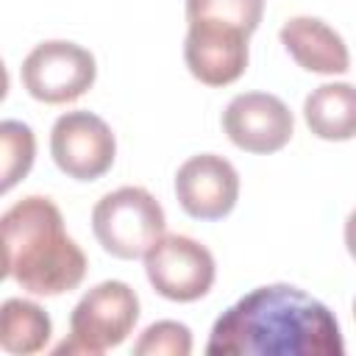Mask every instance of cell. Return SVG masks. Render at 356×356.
Here are the masks:
<instances>
[{
  "label": "cell",
  "mask_w": 356,
  "mask_h": 356,
  "mask_svg": "<svg viewBox=\"0 0 356 356\" xmlns=\"http://www.w3.org/2000/svg\"><path fill=\"white\" fill-rule=\"evenodd\" d=\"M3 275L25 292L56 298L75 289L86 275V256L67 234L58 206L44 195H28L0 217Z\"/></svg>",
  "instance_id": "7a4b0ae2"
},
{
  "label": "cell",
  "mask_w": 356,
  "mask_h": 356,
  "mask_svg": "<svg viewBox=\"0 0 356 356\" xmlns=\"http://www.w3.org/2000/svg\"><path fill=\"white\" fill-rule=\"evenodd\" d=\"M50 156L67 178L97 181L114 164L117 139L103 117L92 111H64L50 131Z\"/></svg>",
  "instance_id": "52a82bcc"
},
{
  "label": "cell",
  "mask_w": 356,
  "mask_h": 356,
  "mask_svg": "<svg viewBox=\"0 0 356 356\" xmlns=\"http://www.w3.org/2000/svg\"><path fill=\"white\" fill-rule=\"evenodd\" d=\"M50 314L25 298H8L0 309V345L14 356H31L50 342Z\"/></svg>",
  "instance_id": "4fadbf2b"
},
{
  "label": "cell",
  "mask_w": 356,
  "mask_h": 356,
  "mask_svg": "<svg viewBox=\"0 0 356 356\" xmlns=\"http://www.w3.org/2000/svg\"><path fill=\"white\" fill-rule=\"evenodd\" d=\"M248 39L250 33L236 25L217 19H192L186 22L184 39L186 70L206 86H228L248 70Z\"/></svg>",
  "instance_id": "ba28073f"
},
{
  "label": "cell",
  "mask_w": 356,
  "mask_h": 356,
  "mask_svg": "<svg viewBox=\"0 0 356 356\" xmlns=\"http://www.w3.org/2000/svg\"><path fill=\"white\" fill-rule=\"evenodd\" d=\"M145 275L161 298L192 303L214 286L217 264L203 242L184 234H164L145 253Z\"/></svg>",
  "instance_id": "8992f818"
},
{
  "label": "cell",
  "mask_w": 356,
  "mask_h": 356,
  "mask_svg": "<svg viewBox=\"0 0 356 356\" xmlns=\"http://www.w3.org/2000/svg\"><path fill=\"white\" fill-rule=\"evenodd\" d=\"M261 17H264V0H186V22L217 19L253 33Z\"/></svg>",
  "instance_id": "9a60e30c"
},
{
  "label": "cell",
  "mask_w": 356,
  "mask_h": 356,
  "mask_svg": "<svg viewBox=\"0 0 356 356\" xmlns=\"http://www.w3.org/2000/svg\"><path fill=\"white\" fill-rule=\"evenodd\" d=\"M0 192H8L14 184H19L31 167H33V156H36V139L31 125L19 122V120H3L0 122Z\"/></svg>",
  "instance_id": "5bb4252c"
},
{
  "label": "cell",
  "mask_w": 356,
  "mask_h": 356,
  "mask_svg": "<svg viewBox=\"0 0 356 356\" xmlns=\"http://www.w3.org/2000/svg\"><path fill=\"white\" fill-rule=\"evenodd\" d=\"M209 356H342L334 312L292 284H264L231 303L211 325Z\"/></svg>",
  "instance_id": "6da1fadb"
},
{
  "label": "cell",
  "mask_w": 356,
  "mask_h": 356,
  "mask_svg": "<svg viewBox=\"0 0 356 356\" xmlns=\"http://www.w3.org/2000/svg\"><path fill=\"white\" fill-rule=\"evenodd\" d=\"M22 86L25 92L47 106H61L83 97L97 78L95 56L78 42L47 39L39 42L22 58Z\"/></svg>",
  "instance_id": "5b68a950"
},
{
  "label": "cell",
  "mask_w": 356,
  "mask_h": 356,
  "mask_svg": "<svg viewBox=\"0 0 356 356\" xmlns=\"http://www.w3.org/2000/svg\"><path fill=\"white\" fill-rule=\"evenodd\" d=\"M134 353L136 356H189L192 331L178 320L150 323L134 342Z\"/></svg>",
  "instance_id": "2e32d148"
},
{
  "label": "cell",
  "mask_w": 356,
  "mask_h": 356,
  "mask_svg": "<svg viewBox=\"0 0 356 356\" xmlns=\"http://www.w3.org/2000/svg\"><path fill=\"white\" fill-rule=\"evenodd\" d=\"M303 120L317 139L348 142L356 136V86L345 81L323 83L303 100Z\"/></svg>",
  "instance_id": "7c38bea8"
},
{
  "label": "cell",
  "mask_w": 356,
  "mask_h": 356,
  "mask_svg": "<svg viewBox=\"0 0 356 356\" xmlns=\"http://www.w3.org/2000/svg\"><path fill=\"white\" fill-rule=\"evenodd\" d=\"M345 248H348V253H350V259L356 261V206H353V211L348 214V220H345Z\"/></svg>",
  "instance_id": "e0dca14e"
},
{
  "label": "cell",
  "mask_w": 356,
  "mask_h": 356,
  "mask_svg": "<svg viewBox=\"0 0 356 356\" xmlns=\"http://www.w3.org/2000/svg\"><path fill=\"white\" fill-rule=\"evenodd\" d=\"M278 39L298 67L317 75H342L350 70V53L345 39L320 17H289Z\"/></svg>",
  "instance_id": "8fae6325"
},
{
  "label": "cell",
  "mask_w": 356,
  "mask_h": 356,
  "mask_svg": "<svg viewBox=\"0 0 356 356\" xmlns=\"http://www.w3.org/2000/svg\"><path fill=\"white\" fill-rule=\"evenodd\" d=\"M222 131L245 153H275L295 134L289 106L270 92H242L222 111Z\"/></svg>",
  "instance_id": "9c48e42d"
},
{
  "label": "cell",
  "mask_w": 356,
  "mask_h": 356,
  "mask_svg": "<svg viewBox=\"0 0 356 356\" xmlns=\"http://www.w3.org/2000/svg\"><path fill=\"white\" fill-rule=\"evenodd\" d=\"M353 317H356V298H353Z\"/></svg>",
  "instance_id": "ac0fdd59"
},
{
  "label": "cell",
  "mask_w": 356,
  "mask_h": 356,
  "mask_svg": "<svg viewBox=\"0 0 356 356\" xmlns=\"http://www.w3.org/2000/svg\"><path fill=\"white\" fill-rule=\"evenodd\" d=\"M164 209L145 186H120L106 192L92 209V231L114 259H145L164 236Z\"/></svg>",
  "instance_id": "3957f363"
},
{
  "label": "cell",
  "mask_w": 356,
  "mask_h": 356,
  "mask_svg": "<svg viewBox=\"0 0 356 356\" xmlns=\"http://www.w3.org/2000/svg\"><path fill=\"white\" fill-rule=\"evenodd\" d=\"M139 320V298L125 281H100L81 295L70 314V339L56 353L100 356L128 339Z\"/></svg>",
  "instance_id": "277c9868"
},
{
  "label": "cell",
  "mask_w": 356,
  "mask_h": 356,
  "mask_svg": "<svg viewBox=\"0 0 356 356\" xmlns=\"http://www.w3.org/2000/svg\"><path fill=\"white\" fill-rule=\"evenodd\" d=\"M175 197L195 220H222L239 200V172L225 156H189L175 172Z\"/></svg>",
  "instance_id": "30bf717a"
}]
</instances>
